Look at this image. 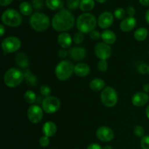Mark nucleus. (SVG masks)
I'll list each match as a JSON object with an SVG mask.
<instances>
[{"mask_svg":"<svg viewBox=\"0 0 149 149\" xmlns=\"http://www.w3.org/2000/svg\"><path fill=\"white\" fill-rule=\"evenodd\" d=\"M1 21L10 27H17L22 23V17L20 13L13 9H7L1 15Z\"/></svg>","mask_w":149,"mask_h":149,"instance_id":"6","label":"nucleus"},{"mask_svg":"<svg viewBox=\"0 0 149 149\" xmlns=\"http://www.w3.org/2000/svg\"><path fill=\"white\" fill-rule=\"evenodd\" d=\"M103 149H113V148H112L111 146L107 145V146H105L103 148Z\"/></svg>","mask_w":149,"mask_h":149,"instance_id":"49","label":"nucleus"},{"mask_svg":"<svg viewBox=\"0 0 149 149\" xmlns=\"http://www.w3.org/2000/svg\"><path fill=\"white\" fill-rule=\"evenodd\" d=\"M96 1H97L98 3H100V4H103V3H105L106 2L107 0H95Z\"/></svg>","mask_w":149,"mask_h":149,"instance_id":"50","label":"nucleus"},{"mask_svg":"<svg viewBox=\"0 0 149 149\" xmlns=\"http://www.w3.org/2000/svg\"><path fill=\"white\" fill-rule=\"evenodd\" d=\"M68 54H69V52H68V51L65 50V49H60L58 52V56H59L61 58H65L67 56H68Z\"/></svg>","mask_w":149,"mask_h":149,"instance_id":"40","label":"nucleus"},{"mask_svg":"<svg viewBox=\"0 0 149 149\" xmlns=\"http://www.w3.org/2000/svg\"><path fill=\"white\" fill-rule=\"evenodd\" d=\"M105 85H106L105 81L103 79L99 78L94 79L90 83V89L95 92H98L103 90L105 88Z\"/></svg>","mask_w":149,"mask_h":149,"instance_id":"22","label":"nucleus"},{"mask_svg":"<svg viewBox=\"0 0 149 149\" xmlns=\"http://www.w3.org/2000/svg\"><path fill=\"white\" fill-rule=\"evenodd\" d=\"M138 71L141 73V74H146L149 73V65H146L145 63H142L138 67Z\"/></svg>","mask_w":149,"mask_h":149,"instance_id":"38","label":"nucleus"},{"mask_svg":"<svg viewBox=\"0 0 149 149\" xmlns=\"http://www.w3.org/2000/svg\"><path fill=\"white\" fill-rule=\"evenodd\" d=\"M133 132L138 138H143L144 136V134H145V130L143 129V127L142 126L137 125V126H135L134 127Z\"/></svg>","mask_w":149,"mask_h":149,"instance_id":"31","label":"nucleus"},{"mask_svg":"<svg viewBox=\"0 0 149 149\" xmlns=\"http://www.w3.org/2000/svg\"><path fill=\"white\" fill-rule=\"evenodd\" d=\"M81 0H67L66 4L69 10H75L79 7Z\"/></svg>","mask_w":149,"mask_h":149,"instance_id":"29","label":"nucleus"},{"mask_svg":"<svg viewBox=\"0 0 149 149\" xmlns=\"http://www.w3.org/2000/svg\"><path fill=\"white\" fill-rule=\"evenodd\" d=\"M24 100L29 104H33L36 101V95L32 90H27L24 94Z\"/></svg>","mask_w":149,"mask_h":149,"instance_id":"28","label":"nucleus"},{"mask_svg":"<svg viewBox=\"0 0 149 149\" xmlns=\"http://www.w3.org/2000/svg\"><path fill=\"white\" fill-rule=\"evenodd\" d=\"M84 34H83V33L79 31L74 34V38H73V41H74V42L76 44V45H79V44H81V42L84 41Z\"/></svg>","mask_w":149,"mask_h":149,"instance_id":"32","label":"nucleus"},{"mask_svg":"<svg viewBox=\"0 0 149 149\" xmlns=\"http://www.w3.org/2000/svg\"><path fill=\"white\" fill-rule=\"evenodd\" d=\"M148 74H149V73H148Z\"/></svg>","mask_w":149,"mask_h":149,"instance_id":"51","label":"nucleus"},{"mask_svg":"<svg viewBox=\"0 0 149 149\" xmlns=\"http://www.w3.org/2000/svg\"><path fill=\"white\" fill-rule=\"evenodd\" d=\"M101 38L103 39V42H105L107 45H113L116 41V36L113 31L109 29H106L103 31L101 33Z\"/></svg>","mask_w":149,"mask_h":149,"instance_id":"20","label":"nucleus"},{"mask_svg":"<svg viewBox=\"0 0 149 149\" xmlns=\"http://www.w3.org/2000/svg\"><path fill=\"white\" fill-rule=\"evenodd\" d=\"M0 30H1V34H0V36H3L4 34V31H5V29H4V25H0Z\"/></svg>","mask_w":149,"mask_h":149,"instance_id":"46","label":"nucleus"},{"mask_svg":"<svg viewBox=\"0 0 149 149\" xmlns=\"http://www.w3.org/2000/svg\"><path fill=\"white\" fill-rule=\"evenodd\" d=\"M16 64L18 65L20 68H26L29 65V61L28 56L24 52H18L15 56Z\"/></svg>","mask_w":149,"mask_h":149,"instance_id":"21","label":"nucleus"},{"mask_svg":"<svg viewBox=\"0 0 149 149\" xmlns=\"http://www.w3.org/2000/svg\"><path fill=\"white\" fill-rule=\"evenodd\" d=\"M96 136L102 142L108 143L114 138V132L110 127L106 126L100 127L96 131Z\"/></svg>","mask_w":149,"mask_h":149,"instance_id":"12","label":"nucleus"},{"mask_svg":"<svg viewBox=\"0 0 149 149\" xmlns=\"http://www.w3.org/2000/svg\"><path fill=\"white\" fill-rule=\"evenodd\" d=\"M24 77L26 79V82L30 87H33L37 83V79L34 74H32L31 71L29 69H25L23 71Z\"/></svg>","mask_w":149,"mask_h":149,"instance_id":"23","label":"nucleus"},{"mask_svg":"<svg viewBox=\"0 0 149 149\" xmlns=\"http://www.w3.org/2000/svg\"><path fill=\"white\" fill-rule=\"evenodd\" d=\"M101 102L105 106L112 108L116 105L118 102V95L115 89L111 87H106L102 90L100 94Z\"/></svg>","mask_w":149,"mask_h":149,"instance_id":"7","label":"nucleus"},{"mask_svg":"<svg viewBox=\"0 0 149 149\" xmlns=\"http://www.w3.org/2000/svg\"><path fill=\"white\" fill-rule=\"evenodd\" d=\"M139 2L143 6H149V0H139Z\"/></svg>","mask_w":149,"mask_h":149,"instance_id":"44","label":"nucleus"},{"mask_svg":"<svg viewBox=\"0 0 149 149\" xmlns=\"http://www.w3.org/2000/svg\"><path fill=\"white\" fill-rule=\"evenodd\" d=\"M57 132V126L53 122L48 121L45 122L42 126V132L45 136L50 138L54 136Z\"/></svg>","mask_w":149,"mask_h":149,"instance_id":"18","label":"nucleus"},{"mask_svg":"<svg viewBox=\"0 0 149 149\" xmlns=\"http://www.w3.org/2000/svg\"><path fill=\"white\" fill-rule=\"evenodd\" d=\"M141 146L142 149H149V135H145L141 138Z\"/></svg>","mask_w":149,"mask_h":149,"instance_id":"35","label":"nucleus"},{"mask_svg":"<svg viewBox=\"0 0 149 149\" xmlns=\"http://www.w3.org/2000/svg\"><path fill=\"white\" fill-rule=\"evenodd\" d=\"M146 114L147 117H148V119H149V105L147 106L146 109Z\"/></svg>","mask_w":149,"mask_h":149,"instance_id":"48","label":"nucleus"},{"mask_svg":"<svg viewBox=\"0 0 149 149\" xmlns=\"http://www.w3.org/2000/svg\"><path fill=\"white\" fill-rule=\"evenodd\" d=\"M95 54L100 60H107L111 55V48L105 42H99L95 46Z\"/></svg>","mask_w":149,"mask_h":149,"instance_id":"11","label":"nucleus"},{"mask_svg":"<svg viewBox=\"0 0 149 149\" xmlns=\"http://www.w3.org/2000/svg\"><path fill=\"white\" fill-rule=\"evenodd\" d=\"M113 23V15L110 12H103L97 19V24L102 29H109Z\"/></svg>","mask_w":149,"mask_h":149,"instance_id":"13","label":"nucleus"},{"mask_svg":"<svg viewBox=\"0 0 149 149\" xmlns=\"http://www.w3.org/2000/svg\"><path fill=\"white\" fill-rule=\"evenodd\" d=\"M97 26V20L91 13H84L80 15L77 20V28L83 33H91Z\"/></svg>","mask_w":149,"mask_h":149,"instance_id":"2","label":"nucleus"},{"mask_svg":"<svg viewBox=\"0 0 149 149\" xmlns=\"http://www.w3.org/2000/svg\"><path fill=\"white\" fill-rule=\"evenodd\" d=\"M148 32L146 28H139L134 33V37L138 42H143L148 36Z\"/></svg>","mask_w":149,"mask_h":149,"instance_id":"25","label":"nucleus"},{"mask_svg":"<svg viewBox=\"0 0 149 149\" xmlns=\"http://www.w3.org/2000/svg\"><path fill=\"white\" fill-rule=\"evenodd\" d=\"M75 23L74 16L69 10L62 9L54 15L52 20V26L55 31L65 32L74 27Z\"/></svg>","mask_w":149,"mask_h":149,"instance_id":"1","label":"nucleus"},{"mask_svg":"<svg viewBox=\"0 0 149 149\" xmlns=\"http://www.w3.org/2000/svg\"><path fill=\"white\" fill-rule=\"evenodd\" d=\"M19 10H20V13L25 16L30 15L33 11V6L29 3L28 1H23L20 4L19 7Z\"/></svg>","mask_w":149,"mask_h":149,"instance_id":"26","label":"nucleus"},{"mask_svg":"<svg viewBox=\"0 0 149 149\" xmlns=\"http://www.w3.org/2000/svg\"><path fill=\"white\" fill-rule=\"evenodd\" d=\"M95 7L94 0H81L79 8L83 12L91 11Z\"/></svg>","mask_w":149,"mask_h":149,"instance_id":"27","label":"nucleus"},{"mask_svg":"<svg viewBox=\"0 0 149 149\" xmlns=\"http://www.w3.org/2000/svg\"><path fill=\"white\" fill-rule=\"evenodd\" d=\"M45 3H46L47 7L51 10H62L63 7V0H46Z\"/></svg>","mask_w":149,"mask_h":149,"instance_id":"24","label":"nucleus"},{"mask_svg":"<svg viewBox=\"0 0 149 149\" xmlns=\"http://www.w3.org/2000/svg\"><path fill=\"white\" fill-rule=\"evenodd\" d=\"M27 116L31 123H39L43 118V109L38 105H31L28 109Z\"/></svg>","mask_w":149,"mask_h":149,"instance_id":"10","label":"nucleus"},{"mask_svg":"<svg viewBox=\"0 0 149 149\" xmlns=\"http://www.w3.org/2000/svg\"><path fill=\"white\" fill-rule=\"evenodd\" d=\"M149 96L147 93L143 92L136 93L132 97V103L137 107H141L148 102Z\"/></svg>","mask_w":149,"mask_h":149,"instance_id":"14","label":"nucleus"},{"mask_svg":"<svg viewBox=\"0 0 149 149\" xmlns=\"http://www.w3.org/2000/svg\"><path fill=\"white\" fill-rule=\"evenodd\" d=\"M40 93L43 96L48 97V96H49V95H50L51 93L50 87L48 85H46V84H43V85L40 87Z\"/></svg>","mask_w":149,"mask_h":149,"instance_id":"34","label":"nucleus"},{"mask_svg":"<svg viewBox=\"0 0 149 149\" xmlns=\"http://www.w3.org/2000/svg\"><path fill=\"white\" fill-rule=\"evenodd\" d=\"M13 1V0H0V5L4 7V6H7L10 4Z\"/></svg>","mask_w":149,"mask_h":149,"instance_id":"43","label":"nucleus"},{"mask_svg":"<svg viewBox=\"0 0 149 149\" xmlns=\"http://www.w3.org/2000/svg\"><path fill=\"white\" fill-rule=\"evenodd\" d=\"M87 149H103V148L97 143H91L87 146Z\"/></svg>","mask_w":149,"mask_h":149,"instance_id":"42","label":"nucleus"},{"mask_svg":"<svg viewBox=\"0 0 149 149\" xmlns=\"http://www.w3.org/2000/svg\"><path fill=\"white\" fill-rule=\"evenodd\" d=\"M32 6L36 10H40L44 6V0H32Z\"/></svg>","mask_w":149,"mask_h":149,"instance_id":"36","label":"nucleus"},{"mask_svg":"<svg viewBox=\"0 0 149 149\" xmlns=\"http://www.w3.org/2000/svg\"><path fill=\"white\" fill-rule=\"evenodd\" d=\"M90 36L93 40L97 41L101 37V34H100V32H99L98 31L94 30L93 31H92L91 33H90Z\"/></svg>","mask_w":149,"mask_h":149,"instance_id":"39","label":"nucleus"},{"mask_svg":"<svg viewBox=\"0 0 149 149\" xmlns=\"http://www.w3.org/2000/svg\"><path fill=\"white\" fill-rule=\"evenodd\" d=\"M25 79L23 71L17 68L7 70L4 76V82L10 88H15L20 85Z\"/></svg>","mask_w":149,"mask_h":149,"instance_id":"3","label":"nucleus"},{"mask_svg":"<svg viewBox=\"0 0 149 149\" xmlns=\"http://www.w3.org/2000/svg\"><path fill=\"white\" fill-rule=\"evenodd\" d=\"M31 27L37 32H42L49 28L50 20L49 17L45 13H35L31 16L29 20Z\"/></svg>","mask_w":149,"mask_h":149,"instance_id":"4","label":"nucleus"},{"mask_svg":"<svg viewBox=\"0 0 149 149\" xmlns=\"http://www.w3.org/2000/svg\"><path fill=\"white\" fill-rule=\"evenodd\" d=\"M87 55V51L84 48L81 47H74L69 51V56L72 60L75 61H81L85 58Z\"/></svg>","mask_w":149,"mask_h":149,"instance_id":"15","label":"nucleus"},{"mask_svg":"<svg viewBox=\"0 0 149 149\" xmlns=\"http://www.w3.org/2000/svg\"><path fill=\"white\" fill-rule=\"evenodd\" d=\"M137 24L136 19L134 17H127L122 20L120 23V29L124 32L131 31L135 29Z\"/></svg>","mask_w":149,"mask_h":149,"instance_id":"16","label":"nucleus"},{"mask_svg":"<svg viewBox=\"0 0 149 149\" xmlns=\"http://www.w3.org/2000/svg\"><path fill=\"white\" fill-rule=\"evenodd\" d=\"M108 62L106 60H100L98 63H97V68L101 72H105L107 71L108 69Z\"/></svg>","mask_w":149,"mask_h":149,"instance_id":"33","label":"nucleus"},{"mask_svg":"<svg viewBox=\"0 0 149 149\" xmlns=\"http://www.w3.org/2000/svg\"><path fill=\"white\" fill-rule=\"evenodd\" d=\"M126 16V11L122 8H118L114 11V17L119 20H123Z\"/></svg>","mask_w":149,"mask_h":149,"instance_id":"30","label":"nucleus"},{"mask_svg":"<svg viewBox=\"0 0 149 149\" xmlns=\"http://www.w3.org/2000/svg\"><path fill=\"white\" fill-rule=\"evenodd\" d=\"M143 89L144 92L146 93H149V84H145L143 87Z\"/></svg>","mask_w":149,"mask_h":149,"instance_id":"45","label":"nucleus"},{"mask_svg":"<svg viewBox=\"0 0 149 149\" xmlns=\"http://www.w3.org/2000/svg\"><path fill=\"white\" fill-rule=\"evenodd\" d=\"M42 109L47 113H54L58 111L61 107V101L55 96L45 97L42 103Z\"/></svg>","mask_w":149,"mask_h":149,"instance_id":"8","label":"nucleus"},{"mask_svg":"<svg viewBox=\"0 0 149 149\" xmlns=\"http://www.w3.org/2000/svg\"><path fill=\"white\" fill-rule=\"evenodd\" d=\"M21 47V42L15 36H8L3 39L1 48L6 53H13L19 50Z\"/></svg>","mask_w":149,"mask_h":149,"instance_id":"9","label":"nucleus"},{"mask_svg":"<svg viewBox=\"0 0 149 149\" xmlns=\"http://www.w3.org/2000/svg\"><path fill=\"white\" fill-rule=\"evenodd\" d=\"M73 39L71 35L66 32H62L58 36V43L63 49H67L71 47Z\"/></svg>","mask_w":149,"mask_h":149,"instance_id":"17","label":"nucleus"},{"mask_svg":"<svg viewBox=\"0 0 149 149\" xmlns=\"http://www.w3.org/2000/svg\"><path fill=\"white\" fill-rule=\"evenodd\" d=\"M146 20L147 23L149 24V10H147L146 13Z\"/></svg>","mask_w":149,"mask_h":149,"instance_id":"47","label":"nucleus"},{"mask_svg":"<svg viewBox=\"0 0 149 149\" xmlns=\"http://www.w3.org/2000/svg\"><path fill=\"white\" fill-rule=\"evenodd\" d=\"M49 139L48 137L47 136H43V137H41L40 139H39V145L41 146L43 148H45V147H47L49 144Z\"/></svg>","mask_w":149,"mask_h":149,"instance_id":"37","label":"nucleus"},{"mask_svg":"<svg viewBox=\"0 0 149 149\" xmlns=\"http://www.w3.org/2000/svg\"><path fill=\"white\" fill-rule=\"evenodd\" d=\"M90 68L87 64L84 63H77L74 65V73L77 76L79 77H85L90 74Z\"/></svg>","mask_w":149,"mask_h":149,"instance_id":"19","label":"nucleus"},{"mask_svg":"<svg viewBox=\"0 0 149 149\" xmlns=\"http://www.w3.org/2000/svg\"><path fill=\"white\" fill-rule=\"evenodd\" d=\"M135 13H136V11H135V7L130 6V7L127 8V13L130 17H133L135 15Z\"/></svg>","mask_w":149,"mask_h":149,"instance_id":"41","label":"nucleus"},{"mask_svg":"<svg viewBox=\"0 0 149 149\" xmlns=\"http://www.w3.org/2000/svg\"><path fill=\"white\" fill-rule=\"evenodd\" d=\"M55 73L58 79L61 81H66L74 73V65L71 61L63 60L57 65Z\"/></svg>","mask_w":149,"mask_h":149,"instance_id":"5","label":"nucleus"}]
</instances>
